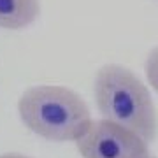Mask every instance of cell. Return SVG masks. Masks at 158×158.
<instances>
[{
  "mask_svg": "<svg viewBox=\"0 0 158 158\" xmlns=\"http://www.w3.org/2000/svg\"><path fill=\"white\" fill-rule=\"evenodd\" d=\"M97 109L104 119L135 132L148 144L156 137V107L148 86L119 63H107L98 69L93 83Z\"/></svg>",
  "mask_w": 158,
  "mask_h": 158,
  "instance_id": "1",
  "label": "cell"
},
{
  "mask_svg": "<svg viewBox=\"0 0 158 158\" xmlns=\"http://www.w3.org/2000/svg\"><path fill=\"white\" fill-rule=\"evenodd\" d=\"M23 125L53 142H76L91 125L90 107L77 91L58 85H37L18 100Z\"/></svg>",
  "mask_w": 158,
  "mask_h": 158,
  "instance_id": "2",
  "label": "cell"
},
{
  "mask_svg": "<svg viewBox=\"0 0 158 158\" xmlns=\"http://www.w3.org/2000/svg\"><path fill=\"white\" fill-rule=\"evenodd\" d=\"M83 158H151L149 144L135 132L109 119H93L76 141Z\"/></svg>",
  "mask_w": 158,
  "mask_h": 158,
  "instance_id": "3",
  "label": "cell"
},
{
  "mask_svg": "<svg viewBox=\"0 0 158 158\" xmlns=\"http://www.w3.org/2000/svg\"><path fill=\"white\" fill-rule=\"evenodd\" d=\"M39 0H0V28L21 30L37 21Z\"/></svg>",
  "mask_w": 158,
  "mask_h": 158,
  "instance_id": "4",
  "label": "cell"
},
{
  "mask_svg": "<svg viewBox=\"0 0 158 158\" xmlns=\"http://www.w3.org/2000/svg\"><path fill=\"white\" fill-rule=\"evenodd\" d=\"M144 70H146V79L149 83V86L158 93V46L149 51V55L146 58Z\"/></svg>",
  "mask_w": 158,
  "mask_h": 158,
  "instance_id": "5",
  "label": "cell"
},
{
  "mask_svg": "<svg viewBox=\"0 0 158 158\" xmlns=\"http://www.w3.org/2000/svg\"><path fill=\"white\" fill-rule=\"evenodd\" d=\"M0 158H32V156H27V155H21V153H4V155H0Z\"/></svg>",
  "mask_w": 158,
  "mask_h": 158,
  "instance_id": "6",
  "label": "cell"
},
{
  "mask_svg": "<svg viewBox=\"0 0 158 158\" xmlns=\"http://www.w3.org/2000/svg\"><path fill=\"white\" fill-rule=\"evenodd\" d=\"M151 158H156V156H153V155H151Z\"/></svg>",
  "mask_w": 158,
  "mask_h": 158,
  "instance_id": "7",
  "label": "cell"
}]
</instances>
